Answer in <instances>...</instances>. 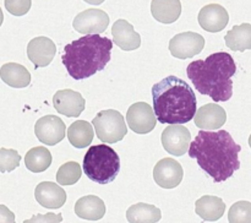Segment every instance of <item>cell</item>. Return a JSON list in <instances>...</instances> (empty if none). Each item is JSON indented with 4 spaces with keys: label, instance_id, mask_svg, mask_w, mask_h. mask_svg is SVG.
Masks as SVG:
<instances>
[{
    "label": "cell",
    "instance_id": "25",
    "mask_svg": "<svg viewBox=\"0 0 251 223\" xmlns=\"http://www.w3.org/2000/svg\"><path fill=\"white\" fill-rule=\"evenodd\" d=\"M25 164L32 173H42L51 164V153L47 147L37 146L29 149L25 156Z\"/></svg>",
    "mask_w": 251,
    "mask_h": 223
},
{
    "label": "cell",
    "instance_id": "7",
    "mask_svg": "<svg viewBox=\"0 0 251 223\" xmlns=\"http://www.w3.org/2000/svg\"><path fill=\"white\" fill-rule=\"evenodd\" d=\"M205 48V38L196 32H183L169 42V51L174 58L189 59L198 55Z\"/></svg>",
    "mask_w": 251,
    "mask_h": 223
},
{
    "label": "cell",
    "instance_id": "3",
    "mask_svg": "<svg viewBox=\"0 0 251 223\" xmlns=\"http://www.w3.org/2000/svg\"><path fill=\"white\" fill-rule=\"evenodd\" d=\"M153 112L161 124H186L194 119L198 100L190 85L178 76H167L152 87Z\"/></svg>",
    "mask_w": 251,
    "mask_h": 223
},
{
    "label": "cell",
    "instance_id": "16",
    "mask_svg": "<svg viewBox=\"0 0 251 223\" xmlns=\"http://www.w3.org/2000/svg\"><path fill=\"white\" fill-rule=\"evenodd\" d=\"M194 120L199 129L218 130L227 122V113L221 105L208 103L196 110Z\"/></svg>",
    "mask_w": 251,
    "mask_h": 223
},
{
    "label": "cell",
    "instance_id": "26",
    "mask_svg": "<svg viewBox=\"0 0 251 223\" xmlns=\"http://www.w3.org/2000/svg\"><path fill=\"white\" fill-rule=\"evenodd\" d=\"M126 218L129 222H158L162 218L161 210L150 203L137 202L130 206L126 211Z\"/></svg>",
    "mask_w": 251,
    "mask_h": 223
},
{
    "label": "cell",
    "instance_id": "32",
    "mask_svg": "<svg viewBox=\"0 0 251 223\" xmlns=\"http://www.w3.org/2000/svg\"><path fill=\"white\" fill-rule=\"evenodd\" d=\"M0 222H15V215L5 205H0Z\"/></svg>",
    "mask_w": 251,
    "mask_h": 223
},
{
    "label": "cell",
    "instance_id": "6",
    "mask_svg": "<svg viewBox=\"0 0 251 223\" xmlns=\"http://www.w3.org/2000/svg\"><path fill=\"white\" fill-rule=\"evenodd\" d=\"M98 139L104 144H115L122 141L127 134L125 119L120 112L115 109L102 110L92 120Z\"/></svg>",
    "mask_w": 251,
    "mask_h": 223
},
{
    "label": "cell",
    "instance_id": "4",
    "mask_svg": "<svg viewBox=\"0 0 251 223\" xmlns=\"http://www.w3.org/2000/svg\"><path fill=\"white\" fill-rule=\"evenodd\" d=\"M113 42L100 34H85L64 47L61 55L69 75L75 80H85L102 71L112 58Z\"/></svg>",
    "mask_w": 251,
    "mask_h": 223
},
{
    "label": "cell",
    "instance_id": "23",
    "mask_svg": "<svg viewBox=\"0 0 251 223\" xmlns=\"http://www.w3.org/2000/svg\"><path fill=\"white\" fill-rule=\"evenodd\" d=\"M226 46L233 51L251 49V24H242L233 27L225 37Z\"/></svg>",
    "mask_w": 251,
    "mask_h": 223
},
{
    "label": "cell",
    "instance_id": "34",
    "mask_svg": "<svg viewBox=\"0 0 251 223\" xmlns=\"http://www.w3.org/2000/svg\"><path fill=\"white\" fill-rule=\"evenodd\" d=\"M2 21H4V14H2V10L0 7V26L2 25Z\"/></svg>",
    "mask_w": 251,
    "mask_h": 223
},
{
    "label": "cell",
    "instance_id": "20",
    "mask_svg": "<svg viewBox=\"0 0 251 223\" xmlns=\"http://www.w3.org/2000/svg\"><path fill=\"white\" fill-rule=\"evenodd\" d=\"M195 211L203 221H218L226 212V203L218 196L205 195L195 203Z\"/></svg>",
    "mask_w": 251,
    "mask_h": 223
},
{
    "label": "cell",
    "instance_id": "10",
    "mask_svg": "<svg viewBox=\"0 0 251 223\" xmlns=\"http://www.w3.org/2000/svg\"><path fill=\"white\" fill-rule=\"evenodd\" d=\"M162 145L168 153L176 157L183 156L189 149L191 134L183 124H171L162 132Z\"/></svg>",
    "mask_w": 251,
    "mask_h": 223
},
{
    "label": "cell",
    "instance_id": "1",
    "mask_svg": "<svg viewBox=\"0 0 251 223\" xmlns=\"http://www.w3.org/2000/svg\"><path fill=\"white\" fill-rule=\"evenodd\" d=\"M188 151L189 156L198 161L200 168L213 178L215 183L226 181L240 168L242 146L226 130H200Z\"/></svg>",
    "mask_w": 251,
    "mask_h": 223
},
{
    "label": "cell",
    "instance_id": "28",
    "mask_svg": "<svg viewBox=\"0 0 251 223\" xmlns=\"http://www.w3.org/2000/svg\"><path fill=\"white\" fill-rule=\"evenodd\" d=\"M228 221L232 223H251V202L249 201H238V202L233 203L229 212H228Z\"/></svg>",
    "mask_w": 251,
    "mask_h": 223
},
{
    "label": "cell",
    "instance_id": "18",
    "mask_svg": "<svg viewBox=\"0 0 251 223\" xmlns=\"http://www.w3.org/2000/svg\"><path fill=\"white\" fill-rule=\"evenodd\" d=\"M34 198L46 208H59L66 202V193L61 186L51 181H42L34 190Z\"/></svg>",
    "mask_w": 251,
    "mask_h": 223
},
{
    "label": "cell",
    "instance_id": "30",
    "mask_svg": "<svg viewBox=\"0 0 251 223\" xmlns=\"http://www.w3.org/2000/svg\"><path fill=\"white\" fill-rule=\"evenodd\" d=\"M5 9L14 16H24L31 9V0H4Z\"/></svg>",
    "mask_w": 251,
    "mask_h": 223
},
{
    "label": "cell",
    "instance_id": "27",
    "mask_svg": "<svg viewBox=\"0 0 251 223\" xmlns=\"http://www.w3.org/2000/svg\"><path fill=\"white\" fill-rule=\"evenodd\" d=\"M81 167L77 162H66L56 172V183L60 185H74L81 178Z\"/></svg>",
    "mask_w": 251,
    "mask_h": 223
},
{
    "label": "cell",
    "instance_id": "31",
    "mask_svg": "<svg viewBox=\"0 0 251 223\" xmlns=\"http://www.w3.org/2000/svg\"><path fill=\"white\" fill-rule=\"evenodd\" d=\"M33 221H41V222H44V221H49V222H61L63 221V217L61 215H41V216H33L29 221H25V222H33Z\"/></svg>",
    "mask_w": 251,
    "mask_h": 223
},
{
    "label": "cell",
    "instance_id": "5",
    "mask_svg": "<svg viewBox=\"0 0 251 223\" xmlns=\"http://www.w3.org/2000/svg\"><path fill=\"white\" fill-rule=\"evenodd\" d=\"M83 172L95 183H112L120 172L119 154L105 144L91 146L83 157Z\"/></svg>",
    "mask_w": 251,
    "mask_h": 223
},
{
    "label": "cell",
    "instance_id": "35",
    "mask_svg": "<svg viewBox=\"0 0 251 223\" xmlns=\"http://www.w3.org/2000/svg\"><path fill=\"white\" fill-rule=\"evenodd\" d=\"M249 146H250V149H251V135H250V137H249Z\"/></svg>",
    "mask_w": 251,
    "mask_h": 223
},
{
    "label": "cell",
    "instance_id": "17",
    "mask_svg": "<svg viewBox=\"0 0 251 223\" xmlns=\"http://www.w3.org/2000/svg\"><path fill=\"white\" fill-rule=\"evenodd\" d=\"M112 36L115 46L125 51L135 50L141 46V37L126 20H117L112 27Z\"/></svg>",
    "mask_w": 251,
    "mask_h": 223
},
{
    "label": "cell",
    "instance_id": "12",
    "mask_svg": "<svg viewBox=\"0 0 251 223\" xmlns=\"http://www.w3.org/2000/svg\"><path fill=\"white\" fill-rule=\"evenodd\" d=\"M184 171L181 164L174 158H163L154 166L153 179L161 188L174 189L181 183Z\"/></svg>",
    "mask_w": 251,
    "mask_h": 223
},
{
    "label": "cell",
    "instance_id": "29",
    "mask_svg": "<svg viewBox=\"0 0 251 223\" xmlns=\"http://www.w3.org/2000/svg\"><path fill=\"white\" fill-rule=\"evenodd\" d=\"M21 162V156L16 149H0V173H9L16 169Z\"/></svg>",
    "mask_w": 251,
    "mask_h": 223
},
{
    "label": "cell",
    "instance_id": "21",
    "mask_svg": "<svg viewBox=\"0 0 251 223\" xmlns=\"http://www.w3.org/2000/svg\"><path fill=\"white\" fill-rule=\"evenodd\" d=\"M151 12L161 24H173L181 14L180 0H152Z\"/></svg>",
    "mask_w": 251,
    "mask_h": 223
},
{
    "label": "cell",
    "instance_id": "2",
    "mask_svg": "<svg viewBox=\"0 0 251 223\" xmlns=\"http://www.w3.org/2000/svg\"><path fill=\"white\" fill-rule=\"evenodd\" d=\"M235 73L234 59L226 51L211 54L205 60L193 61L186 69V75L194 87L215 102H227L232 98V77Z\"/></svg>",
    "mask_w": 251,
    "mask_h": 223
},
{
    "label": "cell",
    "instance_id": "14",
    "mask_svg": "<svg viewBox=\"0 0 251 223\" xmlns=\"http://www.w3.org/2000/svg\"><path fill=\"white\" fill-rule=\"evenodd\" d=\"M56 46L50 38L44 36L31 39L27 46V56L34 64V68H46L53 61Z\"/></svg>",
    "mask_w": 251,
    "mask_h": 223
},
{
    "label": "cell",
    "instance_id": "8",
    "mask_svg": "<svg viewBox=\"0 0 251 223\" xmlns=\"http://www.w3.org/2000/svg\"><path fill=\"white\" fill-rule=\"evenodd\" d=\"M126 123L132 131L145 135L156 127L157 118L151 105L146 102H136L127 109Z\"/></svg>",
    "mask_w": 251,
    "mask_h": 223
},
{
    "label": "cell",
    "instance_id": "15",
    "mask_svg": "<svg viewBox=\"0 0 251 223\" xmlns=\"http://www.w3.org/2000/svg\"><path fill=\"white\" fill-rule=\"evenodd\" d=\"M199 25L205 31L216 33L226 28L229 22L228 11L220 4H208L203 6L199 12Z\"/></svg>",
    "mask_w": 251,
    "mask_h": 223
},
{
    "label": "cell",
    "instance_id": "24",
    "mask_svg": "<svg viewBox=\"0 0 251 223\" xmlns=\"http://www.w3.org/2000/svg\"><path fill=\"white\" fill-rule=\"evenodd\" d=\"M93 137L95 131L92 124L86 120H76L68 129L69 141L76 149H85L86 146L92 144Z\"/></svg>",
    "mask_w": 251,
    "mask_h": 223
},
{
    "label": "cell",
    "instance_id": "9",
    "mask_svg": "<svg viewBox=\"0 0 251 223\" xmlns=\"http://www.w3.org/2000/svg\"><path fill=\"white\" fill-rule=\"evenodd\" d=\"M34 134L42 144L54 146L64 140L66 126L56 115H44L34 124Z\"/></svg>",
    "mask_w": 251,
    "mask_h": 223
},
{
    "label": "cell",
    "instance_id": "22",
    "mask_svg": "<svg viewBox=\"0 0 251 223\" xmlns=\"http://www.w3.org/2000/svg\"><path fill=\"white\" fill-rule=\"evenodd\" d=\"M0 77L7 86L14 88H25L31 83V74L21 64L7 63L0 69Z\"/></svg>",
    "mask_w": 251,
    "mask_h": 223
},
{
    "label": "cell",
    "instance_id": "19",
    "mask_svg": "<svg viewBox=\"0 0 251 223\" xmlns=\"http://www.w3.org/2000/svg\"><path fill=\"white\" fill-rule=\"evenodd\" d=\"M105 203L102 198L95 195H87L78 198L75 203V213L80 218L87 221L102 220L105 215Z\"/></svg>",
    "mask_w": 251,
    "mask_h": 223
},
{
    "label": "cell",
    "instance_id": "11",
    "mask_svg": "<svg viewBox=\"0 0 251 223\" xmlns=\"http://www.w3.org/2000/svg\"><path fill=\"white\" fill-rule=\"evenodd\" d=\"M109 25V16L100 9H87L76 15L73 27L82 34H100Z\"/></svg>",
    "mask_w": 251,
    "mask_h": 223
},
{
    "label": "cell",
    "instance_id": "13",
    "mask_svg": "<svg viewBox=\"0 0 251 223\" xmlns=\"http://www.w3.org/2000/svg\"><path fill=\"white\" fill-rule=\"evenodd\" d=\"M53 105L59 114L68 118H76L85 110L86 100L81 93L74 90L56 91L53 97Z\"/></svg>",
    "mask_w": 251,
    "mask_h": 223
},
{
    "label": "cell",
    "instance_id": "33",
    "mask_svg": "<svg viewBox=\"0 0 251 223\" xmlns=\"http://www.w3.org/2000/svg\"><path fill=\"white\" fill-rule=\"evenodd\" d=\"M83 1H86L87 4H91V5H100L102 2H104L105 0H83Z\"/></svg>",
    "mask_w": 251,
    "mask_h": 223
}]
</instances>
